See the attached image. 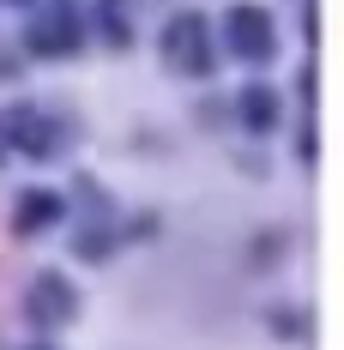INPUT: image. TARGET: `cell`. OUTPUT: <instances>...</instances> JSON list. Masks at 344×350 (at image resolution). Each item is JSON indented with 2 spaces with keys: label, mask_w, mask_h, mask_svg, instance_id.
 Here are the masks:
<instances>
[{
  "label": "cell",
  "mask_w": 344,
  "mask_h": 350,
  "mask_svg": "<svg viewBox=\"0 0 344 350\" xmlns=\"http://www.w3.org/2000/svg\"><path fill=\"white\" fill-rule=\"evenodd\" d=\"M241 115H254V121H272V97H266V91H254V97L241 103Z\"/></svg>",
  "instance_id": "cell-4"
},
{
  "label": "cell",
  "mask_w": 344,
  "mask_h": 350,
  "mask_svg": "<svg viewBox=\"0 0 344 350\" xmlns=\"http://www.w3.org/2000/svg\"><path fill=\"white\" fill-rule=\"evenodd\" d=\"M49 211H55V200H25L18 217H25V230H42V217H49Z\"/></svg>",
  "instance_id": "cell-3"
},
{
  "label": "cell",
  "mask_w": 344,
  "mask_h": 350,
  "mask_svg": "<svg viewBox=\"0 0 344 350\" xmlns=\"http://www.w3.org/2000/svg\"><path fill=\"white\" fill-rule=\"evenodd\" d=\"M230 31H236L241 55H254V61L272 55V31H266V12H260V6H236V12H230Z\"/></svg>",
  "instance_id": "cell-2"
},
{
  "label": "cell",
  "mask_w": 344,
  "mask_h": 350,
  "mask_svg": "<svg viewBox=\"0 0 344 350\" xmlns=\"http://www.w3.org/2000/svg\"><path fill=\"white\" fill-rule=\"evenodd\" d=\"M163 55H170L175 67L200 72L206 67V25H200V18H175L170 31H163Z\"/></svg>",
  "instance_id": "cell-1"
}]
</instances>
